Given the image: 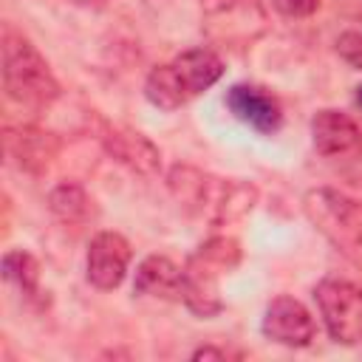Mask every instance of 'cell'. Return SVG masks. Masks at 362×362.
<instances>
[{"label":"cell","instance_id":"6da1fadb","mask_svg":"<svg viewBox=\"0 0 362 362\" xmlns=\"http://www.w3.org/2000/svg\"><path fill=\"white\" fill-rule=\"evenodd\" d=\"M167 189L173 198L209 223H232L252 212L257 201V189L240 178H221L204 173L192 164H175L167 173Z\"/></svg>","mask_w":362,"mask_h":362},{"label":"cell","instance_id":"7a4b0ae2","mask_svg":"<svg viewBox=\"0 0 362 362\" xmlns=\"http://www.w3.org/2000/svg\"><path fill=\"white\" fill-rule=\"evenodd\" d=\"M223 76V59L212 48H189L147 74L144 96L158 110H178Z\"/></svg>","mask_w":362,"mask_h":362},{"label":"cell","instance_id":"3957f363","mask_svg":"<svg viewBox=\"0 0 362 362\" xmlns=\"http://www.w3.org/2000/svg\"><path fill=\"white\" fill-rule=\"evenodd\" d=\"M3 90L31 110H42L59 96V82L42 54L11 25L3 28Z\"/></svg>","mask_w":362,"mask_h":362},{"label":"cell","instance_id":"277c9868","mask_svg":"<svg viewBox=\"0 0 362 362\" xmlns=\"http://www.w3.org/2000/svg\"><path fill=\"white\" fill-rule=\"evenodd\" d=\"M240 263V243L226 235L204 240L184 266V294L181 303L195 317H215L223 308L218 277Z\"/></svg>","mask_w":362,"mask_h":362},{"label":"cell","instance_id":"5b68a950","mask_svg":"<svg viewBox=\"0 0 362 362\" xmlns=\"http://www.w3.org/2000/svg\"><path fill=\"white\" fill-rule=\"evenodd\" d=\"M303 209L314 229L322 232L337 249L345 255L362 249V201L331 187H317L305 192Z\"/></svg>","mask_w":362,"mask_h":362},{"label":"cell","instance_id":"8992f818","mask_svg":"<svg viewBox=\"0 0 362 362\" xmlns=\"http://www.w3.org/2000/svg\"><path fill=\"white\" fill-rule=\"evenodd\" d=\"M204 34L223 48H246L269 28L263 0H201Z\"/></svg>","mask_w":362,"mask_h":362},{"label":"cell","instance_id":"52a82bcc","mask_svg":"<svg viewBox=\"0 0 362 362\" xmlns=\"http://www.w3.org/2000/svg\"><path fill=\"white\" fill-rule=\"evenodd\" d=\"M314 300L325 322V331L331 334L334 342L339 345L362 342V286L342 277H325L314 286Z\"/></svg>","mask_w":362,"mask_h":362},{"label":"cell","instance_id":"ba28073f","mask_svg":"<svg viewBox=\"0 0 362 362\" xmlns=\"http://www.w3.org/2000/svg\"><path fill=\"white\" fill-rule=\"evenodd\" d=\"M311 141L325 158H362V127L342 110H317L311 119Z\"/></svg>","mask_w":362,"mask_h":362},{"label":"cell","instance_id":"9c48e42d","mask_svg":"<svg viewBox=\"0 0 362 362\" xmlns=\"http://www.w3.org/2000/svg\"><path fill=\"white\" fill-rule=\"evenodd\" d=\"M263 334L272 342H280L286 348H305V345H311V339L317 334V325H314L311 311L300 300H294L288 294H280L266 305Z\"/></svg>","mask_w":362,"mask_h":362},{"label":"cell","instance_id":"30bf717a","mask_svg":"<svg viewBox=\"0 0 362 362\" xmlns=\"http://www.w3.org/2000/svg\"><path fill=\"white\" fill-rule=\"evenodd\" d=\"M102 147L107 150V156H113L122 167H127L136 175H156L161 167V153L158 147L139 130L127 127V124H102Z\"/></svg>","mask_w":362,"mask_h":362},{"label":"cell","instance_id":"8fae6325","mask_svg":"<svg viewBox=\"0 0 362 362\" xmlns=\"http://www.w3.org/2000/svg\"><path fill=\"white\" fill-rule=\"evenodd\" d=\"M130 257H133V252H130V243H127L124 235H119V232H96L90 238L88 260H85L88 280L102 291L116 288L127 274Z\"/></svg>","mask_w":362,"mask_h":362},{"label":"cell","instance_id":"7c38bea8","mask_svg":"<svg viewBox=\"0 0 362 362\" xmlns=\"http://www.w3.org/2000/svg\"><path fill=\"white\" fill-rule=\"evenodd\" d=\"M3 147H6V156L20 170L40 173L51 164V158H57L59 139L34 124H8L3 130Z\"/></svg>","mask_w":362,"mask_h":362},{"label":"cell","instance_id":"4fadbf2b","mask_svg":"<svg viewBox=\"0 0 362 362\" xmlns=\"http://www.w3.org/2000/svg\"><path fill=\"white\" fill-rule=\"evenodd\" d=\"M226 107L235 113V119H240L257 133H274L283 124V107L277 96L257 85H232L226 90Z\"/></svg>","mask_w":362,"mask_h":362},{"label":"cell","instance_id":"5bb4252c","mask_svg":"<svg viewBox=\"0 0 362 362\" xmlns=\"http://www.w3.org/2000/svg\"><path fill=\"white\" fill-rule=\"evenodd\" d=\"M133 291L141 297H156V300H181L184 294V269L173 263L164 255H150L139 263Z\"/></svg>","mask_w":362,"mask_h":362},{"label":"cell","instance_id":"9a60e30c","mask_svg":"<svg viewBox=\"0 0 362 362\" xmlns=\"http://www.w3.org/2000/svg\"><path fill=\"white\" fill-rule=\"evenodd\" d=\"M48 209L65 223H82L93 215V198L79 184H57L48 192Z\"/></svg>","mask_w":362,"mask_h":362},{"label":"cell","instance_id":"2e32d148","mask_svg":"<svg viewBox=\"0 0 362 362\" xmlns=\"http://www.w3.org/2000/svg\"><path fill=\"white\" fill-rule=\"evenodd\" d=\"M3 277L14 283L25 297L40 294V263L23 249H11L3 255Z\"/></svg>","mask_w":362,"mask_h":362},{"label":"cell","instance_id":"e0dca14e","mask_svg":"<svg viewBox=\"0 0 362 362\" xmlns=\"http://www.w3.org/2000/svg\"><path fill=\"white\" fill-rule=\"evenodd\" d=\"M337 54L348 65H354V68L362 71V31H342L337 37Z\"/></svg>","mask_w":362,"mask_h":362},{"label":"cell","instance_id":"ac0fdd59","mask_svg":"<svg viewBox=\"0 0 362 362\" xmlns=\"http://www.w3.org/2000/svg\"><path fill=\"white\" fill-rule=\"evenodd\" d=\"M274 8L283 14V17H311L317 8H320V0H272Z\"/></svg>","mask_w":362,"mask_h":362},{"label":"cell","instance_id":"d6986e66","mask_svg":"<svg viewBox=\"0 0 362 362\" xmlns=\"http://www.w3.org/2000/svg\"><path fill=\"white\" fill-rule=\"evenodd\" d=\"M229 356H240L229 348H215V345H206V348H198L192 354V359H229Z\"/></svg>","mask_w":362,"mask_h":362},{"label":"cell","instance_id":"ffe728a7","mask_svg":"<svg viewBox=\"0 0 362 362\" xmlns=\"http://www.w3.org/2000/svg\"><path fill=\"white\" fill-rule=\"evenodd\" d=\"M339 8L356 20H362V0H339Z\"/></svg>","mask_w":362,"mask_h":362},{"label":"cell","instance_id":"44dd1931","mask_svg":"<svg viewBox=\"0 0 362 362\" xmlns=\"http://www.w3.org/2000/svg\"><path fill=\"white\" fill-rule=\"evenodd\" d=\"M71 3H79V6H99V3H105V0H71Z\"/></svg>","mask_w":362,"mask_h":362},{"label":"cell","instance_id":"7402d4cb","mask_svg":"<svg viewBox=\"0 0 362 362\" xmlns=\"http://www.w3.org/2000/svg\"><path fill=\"white\" fill-rule=\"evenodd\" d=\"M354 99H356V105H359V107H362V85H359V88H356V96H354Z\"/></svg>","mask_w":362,"mask_h":362}]
</instances>
